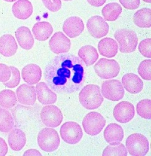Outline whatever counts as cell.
Returning <instances> with one entry per match:
<instances>
[{
    "label": "cell",
    "mask_w": 151,
    "mask_h": 156,
    "mask_svg": "<svg viewBox=\"0 0 151 156\" xmlns=\"http://www.w3.org/2000/svg\"><path fill=\"white\" fill-rule=\"evenodd\" d=\"M124 130L121 126L112 123L107 126L104 131L105 140L109 144L121 142L124 138Z\"/></svg>",
    "instance_id": "obj_23"
},
{
    "label": "cell",
    "mask_w": 151,
    "mask_h": 156,
    "mask_svg": "<svg viewBox=\"0 0 151 156\" xmlns=\"http://www.w3.org/2000/svg\"><path fill=\"white\" fill-rule=\"evenodd\" d=\"M13 15L19 20H26L33 13V6L28 0H18L12 6Z\"/></svg>",
    "instance_id": "obj_19"
},
{
    "label": "cell",
    "mask_w": 151,
    "mask_h": 156,
    "mask_svg": "<svg viewBox=\"0 0 151 156\" xmlns=\"http://www.w3.org/2000/svg\"><path fill=\"white\" fill-rule=\"evenodd\" d=\"M106 123V119L100 113L91 112L84 118L82 127L86 133L91 136H95L101 133Z\"/></svg>",
    "instance_id": "obj_7"
},
{
    "label": "cell",
    "mask_w": 151,
    "mask_h": 156,
    "mask_svg": "<svg viewBox=\"0 0 151 156\" xmlns=\"http://www.w3.org/2000/svg\"><path fill=\"white\" fill-rule=\"evenodd\" d=\"M114 119L118 122L126 124L131 121L135 116L134 106L131 102L122 101L117 104L113 110Z\"/></svg>",
    "instance_id": "obj_12"
},
{
    "label": "cell",
    "mask_w": 151,
    "mask_h": 156,
    "mask_svg": "<svg viewBox=\"0 0 151 156\" xmlns=\"http://www.w3.org/2000/svg\"><path fill=\"white\" fill-rule=\"evenodd\" d=\"M18 50V44L13 36L5 34L0 37V53L5 57L15 55Z\"/></svg>",
    "instance_id": "obj_20"
},
{
    "label": "cell",
    "mask_w": 151,
    "mask_h": 156,
    "mask_svg": "<svg viewBox=\"0 0 151 156\" xmlns=\"http://www.w3.org/2000/svg\"><path fill=\"white\" fill-rule=\"evenodd\" d=\"M11 75L12 72L9 66L4 63H0V82L4 83L8 81Z\"/></svg>",
    "instance_id": "obj_37"
},
{
    "label": "cell",
    "mask_w": 151,
    "mask_h": 156,
    "mask_svg": "<svg viewBox=\"0 0 151 156\" xmlns=\"http://www.w3.org/2000/svg\"><path fill=\"white\" fill-rule=\"evenodd\" d=\"M8 147L5 139L0 137V156H5L7 154Z\"/></svg>",
    "instance_id": "obj_39"
},
{
    "label": "cell",
    "mask_w": 151,
    "mask_h": 156,
    "mask_svg": "<svg viewBox=\"0 0 151 156\" xmlns=\"http://www.w3.org/2000/svg\"><path fill=\"white\" fill-rule=\"evenodd\" d=\"M15 36L19 46L23 49L29 50L33 48L35 40L29 28L20 27L15 31Z\"/></svg>",
    "instance_id": "obj_22"
},
{
    "label": "cell",
    "mask_w": 151,
    "mask_h": 156,
    "mask_svg": "<svg viewBox=\"0 0 151 156\" xmlns=\"http://www.w3.org/2000/svg\"><path fill=\"white\" fill-rule=\"evenodd\" d=\"M127 151L133 156H144L149 150V143L146 136L139 133L129 136L126 142Z\"/></svg>",
    "instance_id": "obj_4"
},
{
    "label": "cell",
    "mask_w": 151,
    "mask_h": 156,
    "mask_svg": "<svg viewBox=\"0 0 151 156\" xmlns=\"http://www.w3.org/2000/svg\"><path fill=\"white\" fill-rule=\"evenodd\" d=\"M8 142L13 151H20L23 149L26 143L25 133L19 129H12L8 135Z\"/></svg>",
    "instance_id": "obj_21"
},
{
    "label": "cell",
    "mask_w": 151,
    "mask_h": 156,
    "mask_svg": "<svg viewBox=\"0 0 151 156\" xmlns=\"http://www.w3.org/2000/svg\"><path fill=\"white\" fill-rule=\"evenodd\" d=\"M96 73L102 79H111L116 77L120 72L121 67L115 60L101 58L94 66Z\"/></svg>",
    "instance_id": "obj_6"
},
{
    "label": "cell",
    "mask_w": 151,
    "mask_h": 156,
    "mask_svg": "<svg viewBox=\"0 0 151 156\" xmlns=\"http://www.w3.org/2000/svg\"><path fill=\"white\" fill-rule=\"evenodd\" d=\"M151 100L150 99H144L139 102L136 105L137 114L145 119H151Z\"/></svg>",
    "instance_id": "obj_32"
},
{
    "label": "cell",
    "mask_w": 151,
    "mask_h": 156,
    "mask_svg": "<svg viewBox=\"0 0 151 156\" xmlns=\"http://www.w3.org/2000/svg\"><path fill=\"white\" fill-rule=\"evenodd\" d=\"M122 84L126 90L132 94L140 93L144 87V83L139 76L132 73H126L123 76Z\"/></svg>",
    "instance_id": "obj_18"
},
{
    "label": "cell",
    "mask_w": 151,
    "mask_h": 156,
    "mask_svg": "<svg viewBox=\"0 0 151 156\" xmlns=\"http://www.w3.org/2000/svg\"><path fill=\"white\" fill-rule=\"evenodd\" d=\"M51 50L55 54L68 53L71 48V40L63 33L59 31L54 34L49 41Z\"/></svg>",
    "instance_id": "obj_13"
},
{
    "label": "cell",
    "mask_w": 151,
    "mask_h": 156,
    "mask_svg": "<svg viewBox=\"0 0 151 156\" xmlns=\"http://www.w3.org/2000/svg\"><path fill=\"white\" fill-rule=\"evenodd\" d=\"M79 102L83 107L88 110L99 108L104 101L100 87L98 85H86L79 94Z\"/></svg>",
    "instance_id": "obj_2"
},
{
    "label": "cell",
    "mask_w": 151,
    "mask_h": 156,
    "mask_svg": "<svg viewBox=\"0 0 151 156\" xmlns=\"http://www.w3.org/2000/svg\"><path fill=\"white\" fill-rule=\"evenodd\" d=\"M134 23L140 28L151 27V10L150 8H144L139 9L134 15Z\"/></svg>",
    "instance_id": "obj_27"
},
{
    "label": "cell",
    "mask_w": 151,
    "mask_h": 156,
    "mask_svg": "<svg viewBox=\"0 0 151 156\" xmlns=\"http://www.w3.org/2000/svg\"><path fill=\"white\" fill-rule=\"evenodd\" d=\"M78 56L87 66L92 65L99 58L98 51L91 45L82 47L78 51Z\"/></svg>",
    "instance_id": "obj_26"
},
{
    "label": "cell",
    "mask_w": 151,
    "mask_h": 156,
    "mask_svg": "<svg viewBox=\"0 0 151 156\" xmlns=\"http://www.w3.org/2000/svg\"><path fill=\"white\" fill-rule=\"evenodd\" d=\"M122 7L117 3L107 4L102 9V14L106 21H114L118 19L122 13Z\"/></svg>",
    "instance_id": "obj_28"
},
{
    "label": "cell",
    "mask_w": 151,
    "mask_h": 156,
    "mask_svg": "<svg viewBox=\"0 0 151 156\" xmlns=\"http://www.w3.org/2000/svg\"><path fill=\"white\" fill-rule=\"evenodd\" d=\"M3 1L6 2H13L16 1V0H3Z\"/></svg>",
    "instance_id": "obj_42"
},
{
    "label": "cell",
    "mask_w": 151,
    "mask_h": 156,
    "mask_svg": "<svg viewBox=\"0 0 151 156\" xmlns=\"http://www.w3.org/2000/svg\"><path fill=\"white\" fill-rule=\"evenodd\" d=\"M17 101L15 92L9 89L0 92V107L5 108H13L16 105Z\"/></svg>",
    "instance_id": "obj_30"
},
{
    "label": "cell",
    "mask_w": 151,
    "mask_h": 156,
    "mask_svg": "<svg viewBox=\"0 0 151 156\" xmlns=\"http://www.w3.org/2000/svg\"><path fill=\"white\" fill-rule=\"evenodd\" d=\"M101 92L104 97L114 102L123 98L125 94L122 83L118 80L104 81L102 83Z\"/></svg>",
    "instance_id": "obj_10"
},
{
    "label": "cell",
    "mask_w": 151,
    "mask_h": 156,
    "mask_svg": "<svg viewBox=\"0 0 151 156\" xmlns=\"http://www.w3.org/2000/svg\"><path fill=\"white\" fill-rule=\"evenodd\" d=\"M114 37L119 44L121 53H130L136 50L138 38L135 31L127 29L118 30L115 32Z\"/></svg>",
    "instance_id": "obj_3"
},
{
    "label": "cell",
    "mask_w": 151,
    "mask_h": 156,
    "mask_svg": "<svg viewBox=\"0 0 151 156\" xmlns=\"http://www.w3.org/2000/svg\"><path fill=\"white\" fill-rule=\"evenodd\" d=\"M38 144L41 150L47 152L55 151L60 144L58 133L51 128L42 129L38 133Z\"/></svg>",
    "instance_id": "obj_5"
},
{
    "label": "cell",
    "mask_w": 151,
    "mask_h": 156,
    "mask_svg": "<svg viewBox=\"0 0 151 156\" xmlns=\"http://www.w3.org/2000/svg\"><path fill=\"white\" fill-rule=\"evenodd\" d=\"M32 32L35 38L40 41L47 40L53 32L52 25L47 21L38 22L33 27Z\"/></svg>",
    "instance_id": "obj_25"
},
{
    "label": "cell",
    "mask_w": 151,
    "mask_h": 156,
    "mask_svg": "<svg viewBox=\"0 0 151 156\" xmlns=\"http://www.w3.org/2000/svg\"><path fill=\"white\" fill-rule=\"evenodd\" d=\"M120 3L127 9H136L140 5V0H119Z\"/></svg>",
    "instance_id": "obj_38"
},
{
    "label": "cell",
    "mask_w": 151,
    "mask_h": 156,
    "mask_svg": "<svg viewBox=\"0 0 151 156\" xmlns=\"http://www.w3.org/2000/svg\"><path fill=\"white\" fill-rule=\"evenodd\" d=\"M9 69L11 70V72H12L11 77L8 81L3 83V85L6 87L13 88H15L20 83V72L14 66H9Z\"/></svg>",
    "instance_id": "obj_33"
},
{
    "label": "cell",
    "mask_w": 151,
    "mask_h": 156,
    "mask_svg": "<svg viewBox=\"0 0 151 156\" xmlns=\"http://www.w3.org/2000/svg\"><path fill=\"white\" fill-rule=\"evenodd\" d=\"M127 151L123 144H110L103 151L102 156H127Z\"/></svg>",
    "instance_id": "obj_31"
},
{
    "label": "cell",
    "mask_w": 151,
    "mask_h": 156,
    "mask_svg": "<svg viewBox=\"0 0 151 156\" xmlns=\"http://www.w3.org/2000/svg\"><path fill=\"white\" fill-rule=\"evenodd\" d=\"M15 126L13 117L9 111L0 108V132L8 133Z\"/></svg>",
    "instance_id": "obj_29"
},
{
    "label": "cell",
    "mask_w": 151,
    "mask_h": 156,
    "mask_svg": "<svg viewBox=\"0 0 151 156\" xmlns=\"http://www.w3.org/2000/svg\"><path fill=\"white\" fill-rule=\"evenodd\" d=\"M87 1L92 6L100 7L106 2L107 0H87Z\"/></svg>",
    "instance_id": "obj_40"
},
{
    "label": "cell",
    "mask_w": 151,
    "mask_h": 156,
    "mask_svg": "<svg viewBox=\"0 0 151 156\" xmlns=\"http://www.w3.org/2000/svg\"><path fill=\"white\" fill-rule=\"evenodd\" d=\"M84 29L82 20L78 16H71L64 21L62 30L70 38L79 36Z\"/></svg>",
    "instance_id": "obj_15"
},
{
    "label": "cell",
    "mask_w": 151,
    "mask_h": 156,
    "mask_svg": "<svg viewBox=\"0 0 151 156\" xmlns=\"http://www.w3.org/2000/svg\"><path fill=\"white\" fill-rule=\"evenodd\" d=\"M17 100L21 104L33 106L36 101V88L34 86L22 84L16 89Z\"/></svg>",
    "instance_id": "obj_14"
},
{
    "label": "cell",
    "mask_w": 151,
    "mask_h": 156,
    "mask_svg": "<svg viewBox=\"0 0 151 156\" xmlns=\"http://www.w3.org/2000/svg\"><path fill=\"white\" fill-rule=\"evenodd\" d=\"M151 60H145L140 63L138 67V73L143 79L147 81H150L151 73H150Z\"/></svg>",
    "instance_id": "obj_34"
},
{
    "label": "cell",
    "mask_w": 151,
    "mask_h": 156,
    "mask_svg": "<svg viewBox=\"0 0 151 156\" xmlns=\"http://www.w3.org/2000/svg\"><path fill=\"white\" fill-rule=\"evenodd\" d=\"M98 51L102 56L107 58L115 57L118 51V44L111 38H104L98 43Z\"/></svg>",
    "instance_id": "obj_24"
},
{
    "label": "cell",
    "mask_w": 151,
    "mask_h": 156,
    "mask_svg": "<svg viewBox=\"0 0 151 156\" xmlns=\"http://www.w3.org/2000/svg\"><path fill=\"white\" fill-rule=\"evenodd\" d=\"M36 92L38 101L42 105H51L56 102L57 95L52 91L45 82L36 83Z\"/></svg>",
    "instance_id": "obj_16"
},
{
    "label": "cell",
    "mask_w": 151,
    "mask_h": 156,
    "mask_svg": "<svg viewBox=\"0 0 151 156\" xmlns=\"http://www.w3.org/2000/svg\"><path fill=\"white\" fill-rule=\"evenodd\" d=\"M62 139L69 144H76L82 138L83 132L81 126L75 122L69 121L63 124L60 129Z\"/></svg>",
    "instance_id": "obj_8"
},
{
    "label": "cell",
    "mask_w": 151,
    "mask_h": 156,
    "mask_svg": "<svg viewBox=\"0 0 151 156\" xmlns=\"http://www.w3.org/2000/svg\"><path fill=\"white\" fill-rule=\"evenodd\" d=\"M21 76L26 83L33 85L40 81L42 76V70L38 65L30 63L23 69L21 71Z\"/></svg>",
    "instance_id": "obj_17"
},
{
    "label": "cell",
    "mask_w": 151,
    "mask_h": 156,
    "mask_svg": "<svg viewBox=\"0 0 151 156\" xmlns=\"http://www.w3.org/2000/svg\"><path fill=\"white\" fill-rule=\"evenodd\" d=\"M24 156H31V155H33V156H41L42 154L36 149H31L29 150H27L24 154Z\"/></svg>",
    "instance_id": "obj_41"
},
{
    "label": "cell",
    "mask_w": 151,
    "mask_h": 156,
    "mask_svg": "<svg viewBox=\"0 0 151 156\" xmlns=\"http://www.w3.org/2000/svg\"><path fill=\"white\" fill-rule=\"evenodd\" d=\"M144 2L146 3H151V0H143Z\"/></svg>",
    "instance_id": "obj_43"
},
{
    "label": "cell",
    "mask_w": 151,
    "mask_h": 156,
    "mask_svg": "<svg viewBox=\"0 0 151 156\" xmlns=\"http://www.w3.org/2000/svg\"><path fill=\"white\" fill-rule=\"evenodd\" d=\"M63 1H65V2H71V1H72V0H63Z\"/></svg>",
    "instance_id": "obj_44"
},
{
    "label": "cell",
    "mask_w": 151,
    "mask_h": 156,
    "mask_svg": "<svg viewBox=\"0 0 151 156\" xmlns=\"http://www.w3.org/2000/svg\"><path fill=\"white\" fill-rule=\"evenodd\" d=\"M45 79L53 91L61 94L74 93L84 85L85 64L74 55H60L47 65Z\"/></svg>",
    "instance_id": "obj_1"
},
{
    "label": "cell",
    "mask_w": 151,
    "mask_h": 156,
    "mask_svg": "<svg viewBox=\"0 0 151 156\" xmlns=\"http://www.w3.org/2000/svg\"><path fill=\"white\" fill-rule=\"evenodd\" d=\"M150 44H151V39L146 38L140 42L138 46L139 51L140 53H141V54L143 55L144 57L149 58H151Z\"/></svg>",
    "instance_id": "obj_35"
},
{
    "label": "cell",
    "mask_w": 151,
    "mask_h": 156,
    "mask_svg": "<svg viewBox=\"0 0 151 156\" xmlns=\"http://www.w3.org/2000/svg\"><path fill=\"white\" fill-rule=\"evenodd\" d=\"M40 117L43 124L48 127H57L63 119L61 110L54 105H46L41 109Z\"/></svg>",
    "instance_id": "obj_9"
},
{
    "label": "cell",
    "mask_w": 151,
    "mask_h": 156,
    "mask_svg": "<svg viewBox=\"0 0 151 156\" xmlns=\"http://www.w3.org/2000/svg\"><path fill=\"white\" fill-rule=\"evenodd\" d=\"M86 27L90 35L98 39L106 36L109 30V25L100 16H94L89 18Z\"/></svg>",
    "instance_id": "obj_11"
},
{
    "label": "cell",
    "mask_w": 151,
    "mask_h": 156,
    "mask_svg": "<svg viewBox=\"0 0 151 156\" xmlns=\"http://www.w3.org/2000/svg\"><path fill=\"white\" fill-rule=\"evenodd\" d=\"M46 8L51 12H57L61 8V0H42Z\"/></svg>",
    "instance_id": "obj_36"
}]
</instances>
